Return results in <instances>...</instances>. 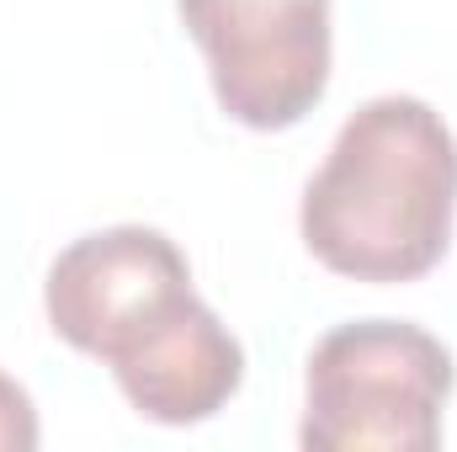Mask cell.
Segmentation results:
<instances>
[{"mask_svg": "<svg viewBox=\"0 0 457 452\" xmlns=\"http://www.w3.org/2000/svg\"><path fill=\"white\" fill-rule=\"evenodd\" d=\"M457 213V138L420 96L388 91L341 122L303 187V245L356 282H410L447 255Z\"/></svg>", "mask_w": 457, "mask_h": 452, "instance_id": "6da1fadb", "label": "cell"}, {"mask_svg": "<svg viewBox=\"0 0 457 452\" xmlns=\"http://www.w3.org/2000/svg\"><path fill=\"white\" fill-rule=\"evenodd\" d=\"M453 394V351L415 320H345L303 372L309 452H431Z\"/></svg>", "mask_w": 457, "mask_h": 452, "instance_id": "7a4b0ae2", "label": "cell"}, {"mask_svg": "<svg viewBox=\"0 0 457 452\" xmlns=\"http://www.w3.org/2000/svg\"><path fill=\"white\" fill-rule=\"evenodd\" d=\"M213 96L245 128H293L330 80V0H176Z\"/></svg>", "mask_w": 457, "mask_h": 452, "instance_id": "3957f363", "label": "cell"}, {"mask_svg": "<svg viewBox=\"0 0 457 452\" xmlns=\"http://www.w3.org/2000/svg\"><path fill=\"white\" fill-rule=\"evenodd\" d=\"M192 293V266L176 239L154 224H107L70 239L43 282L54 336L75 351L112 356L138 325Z\"/></svg>", "mask_w": 457, "mask_h": 452, "instance_id": "277c9868", "label": "cell"}, {"mask_svg": "<svg viewBox=\"0 0 457 452\" xmlns=\"http://www.w3.org/2000/svg\"><path fill=\"white\" fill-rule=\"evenodd\" d=\"M107 362L128 405L165 426L208 421L239 389V372H245V351L234 331L197 293H181L170 309L138 325Z\"/></svg>", "mask_w": 457, "mask_h": 452, "instance_id": "5b68a950", "label": "cell"}, {"mask_svg": "<svg viewBox=\"0 0 457 452\" xmlns=\"http://www.w3.org/2000/svg\"><path fill=\"white\" fill-rule=\"evenodd\" d=\"M37 448V410L32 394L0 372V452H32Z\"/></svg>", "mask_w": 457, "mask_h": 452, "instance_id": "8992f818", "label": "cell"}]
</instances>
